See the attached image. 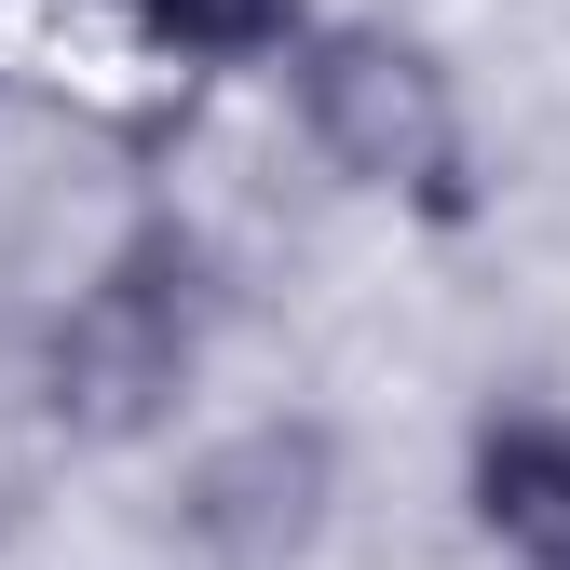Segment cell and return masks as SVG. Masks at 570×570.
<instances>
[{
	"instance_id": "cell-4",
	"label": "cell",
	"mask_w": 570,
	"mask_h": 570,
	"mask_svg": "<svg viewBox=\"0 0 570 570\" xmlns=\"http://www.w3.org/2000/svg\"><path fill=\"white\" fill-rule=\"evenodd\" d=\"M462 489L517 570H570V407H489L462 449Z\"/></svg>"
},
{
	"instance_id": "cell-3",
	"label": "cell",
	"mask_w": 570,
	"mask_h": 570,
	"mask_svg": "<svg viewBox=\"0 0 570 570\" xmlns=\"http://www.w3.org/2000/svg\"><path fill=\"white\" fill-rule=\"evenodd\" d=\"M340 503V435L326 421H245L177 475V543L204 570H299Z\"/></svg>"
},
{
	"instance_id": "cell-5",
	"label": "cell",
	"mask_w": 570,
	"mask_h": 570,
	"mask_svg": "<svg viewBox=\"0 0 570 570\" xmlns=\"http://www.w3.org/2000/svg\"><path fill=\"white\" fill-rule=\"evenodd\" d=\"M136 28L164 55H204V68H245V55H285L313 14L299 0H136Z\"/></svg>"
},
{
	"instance_id": "cell-2",
	"label": "cell",
	"mask_w": 570,
	"mask_h": 570,
	"mask_svg": "<svg viewBox=\"0 0 570 570\" xmlns=\"http://www.w3.org/2000/svg\"><path fill=\"white\" fill-rule=\"evenodd\" d=\"M285 82H299L313 150H326L353 190L407 204V218H475V122H462V82H449L407 28L326 14V28L285 41Z\"/></svg>"
},
{
	"instance_id": "cell-1",
	"label": "cell",
	"mask_w": 570,
	"mask_h": 570,
	"mask_svg": "<svg viewBox=\"0 0 570 570\" xmlns=\"http://www.w3.org/2000/svg\"><path fill=\"white\" fill-rule=\"evenodd\" d=\"M204 340H218V258L204 232L177 218H136L82 285H68V313L41 340V421L82 449H136L164 435L204 381Z\"/></svg>"
}]
</instances>
